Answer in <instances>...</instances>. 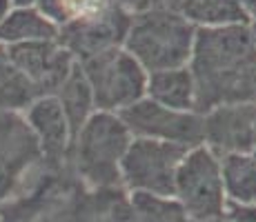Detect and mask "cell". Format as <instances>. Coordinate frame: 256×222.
Masks as SVG:
<instances>
[{"instance_id": "obj_1", "label": "cell", "mask_w": 256, "mask_h": 222, "mask_svg": "<svg viewBox=\"0 0 256 222\" xmlns=\"http://www.w3.org/2000/svg\"><path fill=\"white\" fill-rule=\"evenodd\" d=\"M187 69L200 116L225 105H256V40L250 24L198 29Z\"/></svg>"}, {"instance_id": "obj_2", "label": "cell", "mask_w": 256, "mask_h": 222, "mask_svg": "<svg viewBox=\"0 0 256 222\" xmlns=\"http://www.w3.org/2000/svg\"><path fill=\"white\" fill-rule=\"evenodd\" d=\"M198 29L163 4L132 13L122 49L147 73L187 67Z\"/></svg>"}, {"instance_id": "obj_3", "label": "cell", "mask_w": 256, "mask_h": 222, "mask_svg": "<svg viewBox=\"0 0 256 222\" xmlns=\"http://www.w3.org/2000/svg\"><path fill=\"white\" fill-rule=\"evenodd\" d=\"M74 160L78 171L98 187L120 182V160L132 136L116 113L94 111L74 136Z\"/></svg>"}, {"instance_id": "obj_4", "label": "cell", "mask_w": 256, "mask_h": 222, "mask_svg": "<svg viewBox=\"0 0 256 222\" xmlns=\"http://www.w3.org/2000/svg\"><path fill=\"white\" fill-rule=\"evenodd\" d=\"M78 65L92 89L96 111L118 113L145 98L147 71L122 47H112Z\"/></svg>"}, {"instance_id": "obj_5", "label": "cell", "mask_w": 256, "mask_h": 222, "mask_svg": "<svg viewBox=\"0 0 256 222\" xmlns=\"http://www.w3.org/2000/svg\"><path fill=\"white\" fill-rule=\"evenodd\" d=\"M174 198L183 214L196 222H210L223 216L228 198L220 180V162L205 145L190 149L178 165Z\"/></svg>"}, {"instance_id": "obj_6", "label": "cell", "mask_w": 256, "mask_h": 222, "mask_svg": "<svg viewBox=\"0 0 256 222\" xmlns=\"http://www.w3.org/2000/svg\"><path fill=\"white\" fill-rule=\"evenodd\" d=\"M190 149L172 142L132 138L125 156L120 160V182L134 194L172 198L178 165Z\"/></svg>"}, {"instance_id": "obj_7", "label": "cell", "mask_w": 256, "mask_h": 222, "mask_svg": "<svg viewBox=\"0 0 256 222\" xmlns=\"http://www.w3.org/2000/svg\"><path fill=\"white\" fill-rule=\"evenodd\" d=\"M116 116L127 127L132 138L172 142L185 149L203 145V116L196 111L167 109L150 98H142L118 111Z\"/></svg>"}, {"instance_id": "obj_8", "label": "cell", "mask_w": 256, "mask_h": 222, "mask_svg": "<svg viewBox=\"0 0 256 222\" xmlns=\"http://www.w3.org/2000/svg\"><path fill=\"white\" fill-rule=\"evenodd\" d=\"M7 60L22 73L40 98L56 96L76 65V58L58 40L12 44L7 49Z\"/></svg>"}, {"instance_id": "obj_9", "label": "cell", "mask_w": 256, "mask_h": 222, "mask_svg": "<svg viewBox=\"0 0 256 222\" xmlns=\"http://www.w3.org/2000/svg\"><path fill=\"white\" fill-rule=\"evenodd\" d=\"M130 20L132 13L112 4L110 9H105L98 16L60 24L58 42L76 58V62H82L112 47H122L125 33L130 29Z\"/></svg>"}, {"instance_id": "obj_10", "label": "cell", "mask_w": 256, "mask_h": 222, "mask_svg": "<svg viewBox=\"0 0 256 222\" xmlns=\"http://www.w3.org/2000/svg\"><path fill=\"white\" fill-rule=\"evenodd\" d=\"M256 105H225L203 113V145L216 158L254 154Z\"/></svg>"}, {"instance_id": "obj_11", "label": "cell", "mask_w": 256, "mask_h": 222, "mask_svg": "<svg viewBox=\"0 0 256 222\" xmlns=\"http://www.w3.org/2000/svg\"><path fill=\"white\" fill-rule=\"evenodd\" d=\"M27 120L34 133L38 136V142H40L47 158L58 160L65 156V151L72 145V131L56 96L36 98L29 105Z\"/></svg>"}, {"instance_id": "obj_12", "label": "cell", "mask_w": 256, "mask_h": 222, "mask_svg": "<svg viewBox=\"0 0 256 222\" xmlns=\"http://www.w3.org/2000/svg\"><path fill=\"white\" fill-rule=\"evenodd\" d=\"M58 31L60 27L32 4L12 7L4 16H0V42L9 47L22 42L58 40Z\"/></svg>"}, {"instance_id": "obj_13", "label": "cell", "mask_w": 256, "mask_h": 222, "mask_svg": "<svg viewBox=\"0 0 256 222\" xmlns=\"http://www.w3.org/2000/svg\"><path fill=\"white\" fill-rule=\"evenodd\" d=\"M160 4L178 13L196 29L250 24L238 0H163Z\"/></svg>"}, {"instance_id": "obj_14", "label": "cell", "mask_w": 256, "mask_h": 222, "mask_svg": "<svg viewBox=\"0 0 256 222\" xmlns=\"http://www.w3.org/2000/svg\"><path fill=\"white\" fill-rule=\"evenodd\" d=\"M145 98L158 102L167 109L196 111V91L190 69L180 67V69L147 73Z\"/></svg>"}, {"instance_id": "obj_15", "label": "cell", "mask_w": 256, "mask_h": 222, "mask_svg": "<svg viewBox=\"0 0 256 222\" xmlns=\"http://www.w3.org/2000/svg\"><path fill=\"white\" fill-rule=\"evenodd\" d=\"M225 198L238 205H256V158L252 154H234L218 158Z\"/></svg>"}, {"instance_id": "obj_16", "label": "cell", "mask_w": 256, "mask_h": 222, "mask_svg": "<svg viewBox=\"0 0 256 222\" xmlns=\"http://www.w3.org/2000/svg\"><path fill=\"white\" fill-rule=\"evenodd\" d=\"M58 102L62 107V113H65L67 122H70V131H72V140L78 133L82 125L90 120V116L96 109H94V98H92V89L87 85V78L82 73L80 65H74L72 73L67 76V80L60 85L56 93Z\"/></svg>"}, {"instance_id": "obj_17", "label": "cell", "mask_w": 256, "mask_h": 222, "mask_svg": "<svg viewBox=\"0 0 256 222\" xmlns=\"http://www.w3.org/2000/svg\"><path fill=\"white\" fill-rule=\"evenodd\" d=\"M112 2H114L116 7L125 9L127 13H138L150 7H156V4H160L163 0H112Z\"/></svg>"}, {"instance_id": "obj_18", "label": "cell", "mask_w": 256, "mask_h": 222, "mask_svg": "<svg viewBox=\"0 0 256 222\" xmlns=\"http://www.w3.org/2000/svg\"><path fill=\"white\" fill-rule=\"evenodd\" d=\"M240 9H243L245 18H248L250 24H256V0H238Z\"/></svg>"}, {"instance_id": "obj_19", "label": "cell", "mask_w": 256, "mask_h": 222, "mask_svg": "<svg viewBox=\"0 0 256 222\" xmlns=\"http://www.w3.org/2000/svg\"><path fill=\"white\" fill-rule=\"evenodd\" d=\"M9 9H12V0H0V16H4Z\"/></svg>"}, {"instance_id": "obj_20", "label": "cell", "mask_w": 256, "mask_h": 222, "mask_svg": "<svg viewBox=\"0 0 256 222\" xmlns=\"http://www.w3.org/2000/svg\"><path fill=\"white\" fill-rule=\"evenodd\" d=\"M252 27V33H254V40H256V24H250Z\"/></svg>"}, {"instance_id": "obj_21", "label": "cell", "mask_w": 256, "mask_h": 222, "mask_svg": "<svg viewBox=\"0 0 256 222\" xmlns=\"http://www.w3.org/2000/svg\"><path fill=\"white\" fill-rule=\"evenodd\" d=\"M254 125H256V107H254Z\"/></svg>"}, {"instance_id": "obj_22", "label": "cell", "mask_w": 256, "mask_h": 222, "mask_svg": "<svg viewBox=\"0 0 256 222\" xmlns=\"http://www.w3.org/2000/svg\"><path fill=\"white\" fill-rule=\"evenodd\" d=\"M252 156H254V158H256V149H254V154H252Z\"/></svg>"}]
</instances>
